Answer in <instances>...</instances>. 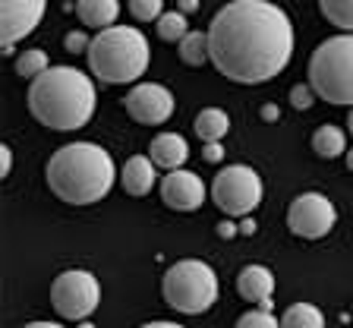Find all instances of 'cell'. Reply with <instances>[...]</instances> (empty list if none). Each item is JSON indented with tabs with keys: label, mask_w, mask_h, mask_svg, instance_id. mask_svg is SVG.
<instances>
[{
	"label": "cell",
	"mask_w": 353,
	"mask_h": 328,
	"mask_svg": "<svg viewBox=\"0 0 353 328\" xmlns=\"http://www.w3.org/2000/svg\"><path fill=\"white\" fill-rule=\"evenodd\" d=\"M208 57L230 82H268L294 57V22L272 0H230L208 26Z\"/></svg>",
	"instance_id": "cell-1"
},
{
	"label": "cell",
	"mask_w": 353,
	"mask_h": 328,
	"mask_svg": "<svg viewBox=\"0 0 353 328\" xmlns=\"http://www.w3.org/2000/svg\"><path fill=\"white\" fill-rule=\"evenodd\" d=\"M98 104L95 82L76 66H51L32 79L29 110L41 126L57 133H73L92 120Z\"/></svg>",
	"instance_id": "cell-2"
},
{
	"label": "cell",
	"mask_w": 353,
	"mask_h": 328,
	"mask_svg": "<svg viewBox=\"0 0 353 328\" xmlns=\"http://www.w3.org/2000/svg\"><path fill=\"white\" fill-rule=\"evenodd\" d=\"M48 186L70 205H95L117 180V164L95 142H70L48 158Z\"/></svg>",
	"instance_id": "cell-3"
},
{
	"label": "cell",
	"mask_w": 353,
	"mask_h": 328,
	"mask_svg": "<svg viewBox=\"0 0 353 328\" xmlns=\"http://www.w3.org/2000/svg\"><path fill=\"white\" fill-rule=\"evenodd\" d=\"M148 57H152L148 38L139 29H130V26L101 29L92 38V48H88L92 73H95V79L108 82V86L136 82L148 70Z\"/></svg>",
	"instance_id": "cell-4"
},
{
	"label": "cell",
	"mask_w": 353,
	"mask_h": 328,
	"mask_svg": "<svg viewBox=\"0 0 353 328\" xmlns=\"http://www.w3.org/2000/svg\"><path fill=\"white\" fill-rule=\"evenodd\" d=\"M309 86L322 102L353 108V35L322 41L309 57Z\"/></svg>",
	"instance_id": "cell-5"
},
{
	"label": "cell",
	"mask_w": 353,
	"mask_h": 328,
	"mask_svg": "<svg viewBox=\"0 0 353 328\" xmlns=\"http://www.w3.org/2000/svg\"><path fill=\"white\" fill-rule=\"evenodd\" d=\"M161 291L170 309L183 316H199L212 309L218 300V275L202 259H180L164 271Z\"/></svg>",
	"instance_id": "cell-6"
},
{
	"label": "cell",
	"mask_w": 353,
	"mask_h": 328,
	"mask_svg": "<svg viewBox=\"0 0 353 328\" xmlns=\"http://www.w3.org/2000/svg\"><path fill=\"white\" fill-rule=\"evenodd\" d=\"M265 196L262 177L250 164H228L212 180V199L228 218H246Z\"/></svg>",
	"instance_id": "cell-7"
},
{
	"label": "cell",
	"mask_w": 353,
	"mask_h": 328,
	"mask_svg": "<svg viewBox=\"0 0 353 328\" xmlns=\"http://www.w3.org/2000/svg\"><path fill=\"white\" fill-rule=\"evenodd\" d=\"M51 303L57 309V316H63L66 322H85L101 303V284H98V278L92 271L70 269L54 278Z\"/></svg>",
	"instance_id": "cell-8"
},
{
	"label": "cell",
	"mask_w": 353,
	"mask_h": 328,
	"mask_svg": "<svg viewBox=\"0 0 353 328\" xmlns=\"http://www.w3.org/2000/svg\"><path fill=\"white\" fill-rule=\"evenodd\" d=\"M334 221H338V209L322 193H303L287 209V227L303 240H319L331 233Z\"/></svg>",
	"instance_id": "cell-9"
},
{
	"label": "cell",
	"mask_w": 353,
	"mask_h": 328,
	"mask_svg": "<svg viewBox=\"0 0 353 328\" xmlns=\"http://www.w3.org/2000/svg\"><path fill=\"white\" fill-rule=\"evenodd\" d=\"M123 108L130 110V117L142 126H161L174 114V95L170 88L161 82H139L130 88Z\"/></svg>",
	"instance_id": "cell-10"
},
{
	"label": "cell",
	"mask_w": 353,
	"mask_h": 328,
	"mask_svg": "<svg viewBox=\"0 0 353 328\" xmlns=\"http://www.w3.org/2000/svg\"><path fill=\"white\" fill-rule=\"evenodd\" d=\"M48 0H0V29L3 44H16L29 32H35L44 19Z\"/></svg>",
	"instance_id": "cell-11"
},
{
	"label": "cell",
	"mask_w": 353,
	"mask_h": 328,
	"mask_svg": "<svg viewBox=\"0 0 353 328\" xmlns=\"http://www.w3.org/2000/svg\"><path fill=\"white\" fill-rule=\"evenodd\" d=\"M161 199L174 212H196L199 205L205 202V183L199 174H192L186 168L170 171L161 180Z\"/></svg>",
	"instance_id": "cell-12"
},
{
	"label": "cell",
	"mask_w": 353,
	"mask_h": 328,
	"mask_svg": "<svg viewBox=\"0 0 353 328\" xmlns=\"http://www.w3.org/2000/svg\"><path fill=\"white\" fill-rule=\"evenodd\" d=\"M236 291L246 303H256L259 309H272L274 297V275L265 265H246L236 278Z\"/></svg>",
	"instance_id": "cell-13"
},
{
	"label": "cell",
	"mask_w": 353,
	"mask_h": 328,
	"mask_svg": "<svg viewBox=\"0 0 353 328\" xmlns=\"http://www.w3.org/2000/svg\"><path fill=\"white\" fill-rule=\"evenodd\" d=\"M152 161L161 171H180L190 161V142H186L180 133H161V136L152 139V148H148Z\"/></svg>",
	"instance_id": "cell-14"
},
{
	"label": "cell",
	"mask_w": 353,
	"mask_h": 328,
	"mask_svg": "<svg viewBox=\"0 0 353 328\" xmlns=\"http://www.w3.org/2000/svg\"><path fill=\"white\" fill-rule=\"evenodd\" d=\"M154 168H158V164L152 161V155H132L123 164V171H120L123 190L136 199L148 196V193L154 190Z\"/></svg>",
	"instance_id": "cell-15"
},
{
	"label": "cell",
	"mask_w": 353,
	"mask_h": 328,
	"mask_svg": "<svg viewBox=\"0 0 353 328\" xmlns=\"http://www.w3.org/2000/svg\"><path fill=\"white\" fill-rule=\"evenodd\" d=\"M76 13L79 19L85 22L88 29H110L117 26V16H120V0H79L76 3Z\"/></svg>",
	"instance_id": "cell-16"
},
{
	"label": "cell",
	"mask_w": 353,
	"mask_h": 328,
	"mask_svg": "<svg viewBox=\"0 0 353 328\" xmlns=\"http://www.w3.org/2000/svg\"><path fill=\"white\" fill-rule=\"evenodd\" d=\"M230 130V117L221 108H202L196 117V136L202 142H221Z\"/></svg>",
	"instance_id": "cell-17"
},
{
	"label": "cell",
	"mask_w": 353,
	"mask_h": 328,
	"mask_svg": "<svg viewBox=\"0 0 353 328\" xmlns=\"http://www.w3.org/2000/svg\"><path fill=\"white\" fill-rule=\"evenodd\" d=\"M281 328H325V316L316 303H290L281 316Z\"/></svg>",
	"instance_id": "cell-18"
},
{
	"label": "cell",
	"mask_w": 353,
	"mask_h": 328,
	"mask_svg": "<svg viewBox=\"0 0 353 328\" xmlns=\"http://www.w3.org/2000/svg\"><path fill=\"white\" fill-rule=\"evenodd\" d=\"M312 148H316V155H322V158H338V155H344L347 152L344 130L334 124L319 126V130L312 133Z\"/></svg>",
	"instance_id": "cell-19"
},
{
	"label": "cell",
	"mask_w": 353,
	"mask_h": 328,
	"mask_svg": "<svg viewBox=\"0 0 353 328\" xmlns=\"http://www.w3.org/2000/svg\"><path fill=\"white\" fill-rule=\"evenodd\" d=\"M180 60L186 66H202L205 60L212 64V57H208V32H190L180 41Z\"/></svg>",
	"instance_id": "cell-20"
},
{
	"label": "cell",
	"mask_w": 353,
	"mask_h": 328,
	"mask_svg": "<svg viewBox=\"0 0 353 328\" xmlns=\"http://www.w3.org/2000/svg\"><path fill=\"white\" fill-rule=\"evenodd\" d=\"M158 26V38L161 41H168V44H174V41H183L186 35H190V22H186V13H180V10H174V13H164L161 19L154 22Z\"/></svg>",
	"instance_id": "cell-21"
},
{
	"label": "cell",
	"mask_w": 353,
	"mask_h": 328,
	"mask_svg": "<svg viewBox=\"0 0 353 328\" xmlns=\"http://www.w3.org/2000/svg\"><path fill=\"white\" fill-rule=\"evenodd\" d=\"M325 19L331 26H338L341 32H350L353 35V0H319Z\"/></svg>",
	"instance_id": "cell-22"
},
{
	"label": "cell",
	"mask_w": 353,
	"mask_h": 328,
	"mask_svg": "<svg viewBox=\"0 0 353 328\" xmlns=\"http://www.w3.org/2000/svg\"><path fill=\"white\" fill-rule=\"evenodd\" d=\"M48 70H51V60H48V54H44L41 48L22 51L19 57H16V73H19L22 79H38V76L48 73Z\"/></svg>",
	"instance_id": "cell-23"
},
{
	"label": "cell",
	"mask_w": 353,
	"mask_h": 328,
	"mask_svg": "<svg viewBox=\"0 0 353 328\" xmlns=\"http://www.w3.org/2000/svg\"><path fill=\"white\" fill-rule=\"evenodd\" d=\"M234 328H281V319L272 309H252V313H243Z\"/></svg>",
	"instance_id": "cell-24"
},
{
	"label": "cell",
	"mask_w": 353,
	"mask_h": 328,
	"mask_svg": "<svg viewBox=\"0 0 353 328\" xmlns=\"http://www.w3.org/2000/svg\"><path fill=\"white\" fill-rule=\"evenodd\" d=\"M130 13L139 22H158L164 16V0H130Z\"/></svg>",
	"instance_id": "cell-25"
},
{
	"label": "cell",
	"mask_w": 353,
	"mask_h": 328,
	"mask_svg": "<svg viewBox=\"0 0 353 328\" xmlns=\"http://www.w3.org/2000/svg\"><path fill=\"white\" fill-rule=\"evenodd\" d=\"M63 48H66V51H70V54H82V51L88 54V48H92V38H88L85 32H79V29H76V32H70V35H66Z\"/></svg>",
	"instance_id": "cell-26"
},
{
	"label": "cell",
	"mask_w": 353,
	"mask_h": 328,
	"mask_svg": "<svg viewBox=\"0 0 353 328\" xmlns=\"http://www.w3.org/2000/svg\"><path fill=\"white\" fill-rule=\"evenodd\" d=\"M312 98H316L312 86H294L290 88V104H294L296 110H306L309 104H312Z\"/></svg>",
	"instance_id": "cell-27"
},
{
	"label": "cell",
	"mask_w": 353,
	"mask_h": 328,
	"mask_svg": "<svg viewBox=\"0 0 353 328\" xmlns=\"http://www.w3.org/2000/svg\"><path fill=\"white\" fill-rule=\"evenodd\" d=\"M202 158H205L208 164H218V161L224 158V148H221V142H205V146H202Z\"/></svg>",
	"instance_id": "cell-28"
},
{
	"label": "cell",
	"mask_w": 353,
	"mask_h": 328,
	"mask_svg": "<svg viewBox=\"0 0 353 328\" xmlns=\"http://www.w3.org/2000/svg\"><path fill=\"white\" fill-rule=\"evenodd\" d=\"M10 171H13V148L0 146V177H10Z\"/></svg>",
	"instance_id": "cell-29"
},
{
	"label": "cell",
	"mask_w": 353,
	"mask_h": 328,
	"mask_svg": "<svg viewBox=\"0 0 353 328\" xmlns=\"http://www.w3.org/2000/svg\"><path fill=\"white\" fill-rule=\"evenodd\" d=\"M218 233L224 237V240H230V237H236V233H240V227H236L234 221H221V224H218Z\"/></svg>",
	"instance_id": "cell-30"
},
{
	"label": "cell",
	"mask_w": 353,
	"mask_h": 328,
	"mask_svg": "<svg viewBox=\"0 0 353 328\" xmlns=\"http://www.w3.org/2000/svg\"><path fill=\"white\" fill-rule=\"evenodd\" d=\"M278 117H281L278 104H265V108H262V120H268V124H274Z\"/></svg>",
	"instance_id": "cell-31"
},
{
	"label": "cell",
	"mask_w": 353,
	"mask_h": 328,
	"mask_svg": "<svg viewBox=\"0 0 353 328\" xmlns=\"http://www.w3.org/2000/svg\"><path fill=\"white\" fill-rule=\"evenodd\" d=\"M176 10L190 16V13H196V10H199V0H180V3H176Z\"/></svg>",
	"instance_id": "cell-32"
},
{
	"label": "cell",
	"mask_w": 353,
	"mask_h": 328,
	"mask_svg": "<svg viewBox=\"0 0 353 328\" xmlns=\"http://www.w3.org/2000/svg\"><path fill=\"white\" fill-rule=\"evenodd\" d=\"M139 328H186V325H180V322H145Z\"/></svg>",
	"instance_id": "cell-33"
},
{
	"label": "cell",
	"mask_w": 353,
	"mask_h": 328,
	"mask_svg": "<svg viewBox=\"0 0 353 328\" xmlns=\"http://www.w3.org/2000/svg\"><path fill=\"white\" fill-rule=\"evenodd\" d=\"M240 233H243V237H250V233H256V221H252V218H243Z\"/></svg>",
	"instance_id": "cell-34"
},
{
	"label": "cell",
	"mask_w": 353,
	"mask_h": 328,
	"mask_svg": "<svg viewBox=\"0 0 353 328\" xmlns=\"http://www.w3.org/2000/svg\"><path fill=\"white\" fill-rule=\"evenodd\" d=\"M22 328H66V325H60V322H29V325H22Z\"/></svg>",
	"instance_id": "cell-35"
},
{
	"label": "cell",
	"mask_w": 353,
	"mask_h": 328,
	"mask_svg": "<svg viewBox=\"0 0 353 328\" xmlns=\"http://www.w3.org/2000/svg\"><path fill=\"white\" fill-rule=\"evenodd\" d=\"M347 171H350V174H353V148H350V152H347Z\"/></svg>",
	"instance_id": "cell-36"
},
{
	"label": "cell",
	"mask_w": 353,
	"mask_h": 328,
	"mask_svg": "<svg viewBox=\"0 0 353 328\" xmlns=\"http://www.w3.org/2000/svg\"><path fill=\"white\" fill-rule=\"evenodd\" d=\"M347 130H350V136H353V110L347 114Z\"/></svg>",
	"instance_id": "cell-37"
},
{
	"label": "cell",
	"mask_w": 353,
	"mask_h": 328,
	"mask_svg": "<svg viewBox=\"0 0 353 328\" xmlns=\"http://www.w3.org/2000/svg\"><path fill=\"white\" fill-rule=\"evenodd\" d=\"M79 328H95V325H92V322H79Z\"/></svg>",
	"instance_id": "cell-38"
},
{
	"label": "cell",
	"mask_w": 353,
	"mask_h": 328,
	"mask_svg": "<svg viewBox=\"0 0 353 328\" xmlns=\"http://www.w3.org/2000/svg\"><path fill=\"white\" fill-rule=\"evenodd\" d=\"M350 313H353V309H350Z\"/></svg>",
	"instance_id": "cell-39"
}]
</instances>
